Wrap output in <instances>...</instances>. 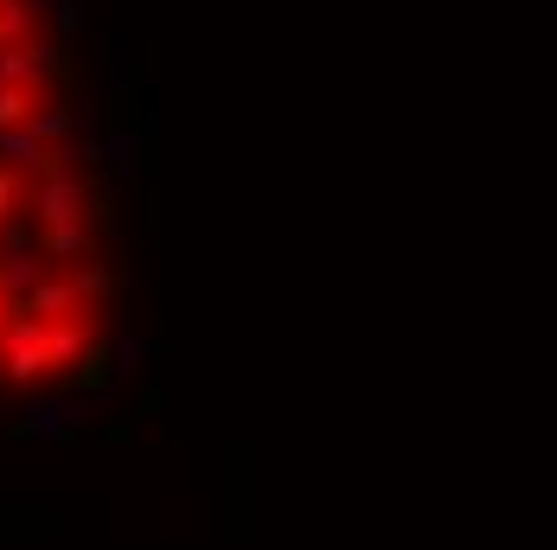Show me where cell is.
<instances>
[{
    "label": "cell",
    "mask_w": 557,
    "mask_h": 550,
    "mask_svg": "<svg viewBox=\"0 0 557 550\" xmlns=\"http://www.w3.org/2000/svg\"><path fill=\"white\" fill-rule=\"evenodd\" d=\"M46 110H52V84H46V71L0 84V135H13V128H33Z\"/></svg>",
    "instance_id": "cell-3"
},
{
    "label": "cell",
    "mask_w": 557,
    "mask_h": 550,
    "mask_svg": "<svg viewBox=\"0 0 557 550\" xmlns=\"http://www.w3.org/2000/svg\"><path fill=\"white\" fill-rule=\"evenodd\" d=\"M0 365H7V378L13 385H39V378H58L52 365V333L39 314H20L13 308V321L0 327Z\"/></svg>",
    "instance_id": "cell-1"
},
{
    "label": "cell",
    "mask_w": 557,
    "mask_h": 550,
    "mask_svg": "<svg viewBox=\"0 0 557 550\" xmlns=\"http://www.w3.org/2000/svg\"><path fill=\"white\" fill-rule=\"evenodd\" d=\"M39 257H97V224H39Z\"/></svg>",
    "instance_id": "cell-5"
},
{
    "label": "cell",
    "mask_w": 557,
    "mask_h": 550,
    "mask_svg": "<svg viewBox=\"0 0 557 550\" xmlns=\"http://www.w3.org/2000/svg\"><path fill=\"white\" fill-rule=\"evenodd\" d=\"M33 33V0H0V46H20Z\"/></svg>",
    "instance_id": "cell-8"
},
{
    "label": "cell",
    "mask_w": 557,
    "mask_h": 550,
    "mask_svg": "<svg viewBox=\"0 0 557 550\" xmlns=\"http://www.w3.org/2000/svg\"><path fill=\"white\" fill-rule=\"evenodd\" d=\"M33 218H39V224H90V192H84V179H77V173L39 179Z\"/></svg>",
    "instance_id": "cell-4"
},
{
    "label": "cell",
    "mask_w": 557,
    "mask_h": 550,
    "mask_svg": "<svg viewBox=\"0 0 557 550\" xmlns=\"http://www.w3.org/2000/svg\"><path fill=\"white\" fill-rule=\"evenodd\" d=\"M13 308L20 314H39V321H71V314H97V308H84V295H77V282L71 275H39L26 295H13Z\"/></svg>",
    "instance_id": "cell-2"
},
{
    "label": "cell",
    "mask_w": 557,
    "mask_h": 550,
    "mask_svg": "<svg viewBox=\"0 0 557 550\" xmlns=\"http://www.w3.org/2000/svg\"><path fill=\"white\" fill-rule=\"evenodd\" d=\"M33 199H39V186H33V173L20 161L0 166V237L20 224V212H33Z\"/></svg>",
    "instance_id": "cell-6"
},
{
    "label": "cell",
    "mask_w": 557,
    "mask_h": 550,
    "mask_svg": "<svg viewBox=\"0 0 557 550\" xmlns=\"http://www.w3.org/2000/svg\"><path fill=\"white\" fill-rule=\"evenodd\" d=\"M71 282H77V295H84V308H97V301H110V288H115V275L97 263V257H84L77 270H71Z\"/></svg>",
    "instance_id": "cell-7"
}]
</instances>
